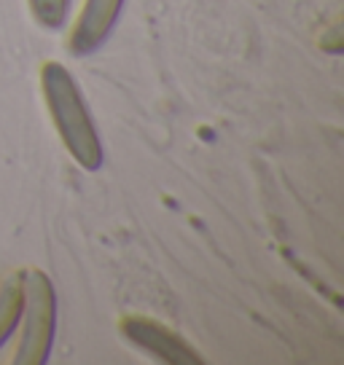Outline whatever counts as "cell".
<instances>
[{
  "label": "cell",
  "mask_w": 344,
  "mask_h": 365,
  "mask_svg": "<svg viewBox=\"0 0 344 365\" xmlns=\"http://www.w3.org/2000/svg\"><path fill=\"white\" fill-rule=\"evenodd\" d=\"M41 91L46 100L49 115L57 126L59 140L76 159L81 170L97 172L103 167V143L92 124L89 108L84 103L76 78L59 62H46L41 68Z\"/></svg>",
  "instance_id": "1"
},
{
  "label": "cell",
  "mask_w": 344,
  "mask_h": 365,
  "mask_svg": "<svg viewBox=\"0 0 344 365\" xmlns=\"http://www.w3.org/2000/svg\"><path fill=\"white\" fill-rule=\"evenodd\" d=\"M22 333L14 352V365H44L57 333V290L41 269L24 272Z\"/></svg>",
  "instance_id": "2"
},
{
  "label": "cell",
  "mask_w": 344,
  "mask_h": 365,
  "mask_svg": "<svg viewBox=\"0 0 344 365\" xmlns=\"http://www.w3.org/2000/svg\"><path fill=\"white\" fill-rule=\"evenodd\" d=\"M121 333L129 344H135L138 349H143L146 354L156 357L167 365H202V354L196 352L191 344L181 339L178 333L161 325L159 319L151 317H140V314H132V317L121 319Z\"/></svg>",
  "instance_id": "3"
},
{
  "label": "cell",
  "mask_w": 344,
  "mask_h": 365,
  "mask_svg": "<svg viewBox=\"0 0 344 365\" xmlns=\"http://www.w3.org/2000/svg\"><path fill=\"white\" fill-rule=\"evenodd\" d=\"M121 9L124 0H84V9L70 33V51L76 57L97 51L108 41Z\"/></svg>",
  "instance_id": "4"
},
{
  "label": "cell",
  "mask_w": 344,
  "mask_h": 365,
  "mask_svg": "<svg viewBox=\"0 0 344 365\" xmlns=\"http://www.w3.org/2000/svg\"><path fill=\"white\" fill-rule=\"evenodd\" d=\"M24 304V272L9 274L0 282V346L9 341L22 317Z\"/></svg>",
  "instance_id": "5"
},
{
  "label": "cell",
  "mask_w": 344,
  "mask_h": 365,
  "mask_svg": "<svg viewBox=\"0 0 344 365\" xmlns=\"http://www.w3.org/2000/svg\"><path fill=\"white\" fill-rule=\"evenodd\" d=\"M35 22L46 30H59L68 19L70 0H27Z\"/></svg>",
  "instance_id": "6"
}]
</instances>
